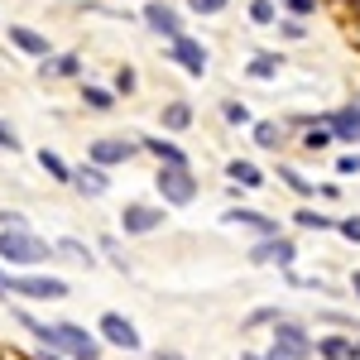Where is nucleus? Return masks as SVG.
I'll return each mask as SVG.
<instances>
[{
    "label": "nucleus",
    "mask_w": 360,
    "mask_h": 360,
    "mask_svg": "<svg viewBox=\"0 0 360 360\" xmlns=\"http://www.w3.org/2000/svg\"><path fill=\"white\" fill-rule=\"evenodd\" d=\"M5 283H10V274H0V293H5Z\"/></svg>",
    "instance_id": "obj_43"
},
{
    "label": "nucleus",
    "mask_w": 360,
    "mask_h": 360,
    "mask_svg": "<svg viewBox=\"0 0 360 360\" xmlns=\"http://www.w3.org/2000/svg\"><path fill=\"white\" fill-rule=\"evenodd\" d=\"M278 178H283V183H288V188H293L298 197H312V193H317V188H312V183L303 178V173H298V168H278Z\"/></svg>",
    "instance_id": "obj_26"
},
{
    "label": "nucleus",
    "mask_w": 360,
    "mask_h": 360,
    "mask_svg": "<svg viewBox=\"0 0 360 360\" xmlns=\"http://www.w3.org/2000/svg\"><path fill=\"white\" fill-rule=\"evenodd\" d=\"M288 10H293V15H312V10H317V0H288Z\"/></svg>",
    "instance_id": "obj_38"
},
{
    "label": "nucleus",
    "mask_w": 360,
    "mask_h": 360,
    "mask_svg": "<svg viewBox=\"0 0 360 360\" xmlns=\"http://www.w3.org/2000/svg\"><path fill=\"white\" fill-rule=\"evenodd\" d=\"M72 188L82 197H106V188H111V178H106V168L91 164V168H72Z\"/></svg>",
    "instance_id": "obj_12"
},
{
    "label": "nucleus",
    "mask_w": 360,
    "mask_h": 360,
    "mask_svg": "<svg viewBox=\"0 0 360 360\" xmlns=\"http://www.w3.org/2000/svg\"><path fill=\"white\" fill-rule=\"evenodd\" d=\"M278 34H283V39H307L303 15H288V20H278Z\"/></svg>",
    "instance_id": "obj_29"
},
{
    "label": "nucleus",
    "mask_w": 360,
    "mask_h": 360,
    "mask_svg": "<svg viewBox=\"0 0 360 360\" xmlns=\"http://www.w3.org/2000/svg\"><path fill=\"white\" fill-rule=\"evenodd\" d=\"M101 250H106V255H111V264H115V269H125V255H120V245H115L111 236H106V240H101Z\"/></svg>",
    "instance_id": "obj_35"
},
{
    "label": "nucleus",
    "mask_w": 360,
    "mask_h": 360,
    "mask_svg": "<svg viewBox=\"0 0 360 360\" xmlns=\"http://www.w3.org/2000/svg\"><path fill=\"white\" fill-rule=\"evenodd\" d=\"M336 173H341V178L360 173V154H341V159H336Z\"/></svg>",
    "instance_id": "obj_34"
},
{
    "label": "nucleus",
    "mask_w": 360,
    "mask_h": 360,
    "mask_svg": "<svg viewBox=\"0 0 360 360\" xmlns=\"http://www.w3.org/2000/svg\"><path fill=\"white\" fill-rule=\"evenodd\" d=\"M39 360H63V356H58L53 346H44V351H39Z\"/></svg>",
    "instance_id": "obj_40"
},
{
    "label": "nucleus",
    "mask_w": 360,
    "mask_h": 360,
    "mask_svg": "<svg viewBox=\"0 0 360 360\" xmlns=\"http://www.w3.org/2000/svg\"><path fill=\"white\" fill-rule=\"evenodd\" d=\"M0 226H25V217L20 212H0Z\"/></svg>",
    "instance_id": "obj_39"
},
{
    "label": "nucleus",
    "mask_w": 360,
    "mask_h": 360,
    "mask_svg": "<svg viewBox=\"0 0 360 360\" xmlns=\"http://www.w3.org/2000/svg\"><path fill=\"white\" fill-rule=\"evenodd\" d=\"M139 149H149V154H154L159 164H188V154H183L178 144H168V139H144Z\"/></svg>",
    "instance_id": "obj_19"
},
{
    "label": "nucleus",
    "mask_w": 360,
    "mask_h": 360,
    "mask_svg": "<svg viewBox=\"0 0 360 360\" xmlns=\"http://www.w3.org/2000/svg\"><path fill=\"white\" fill-rule=\"evenodd\" d=\"M293 255H298V245H293V240H288V236H264V240H259V245L250 250V259H255V264H278V269H288V264H293Z\"/></svg>",
    "instance_id": "obj_7"
},
{
    "label": "nucleus",
    "mask_w": 360,
    "mask_h": 360,
    "mask_svg": "<svg viewBox=\"0 0 360 360\" xmlns=\"http://www.w3.org/2000/svg\"><path fill=\"white\" fill-rule=\"evenodd\" d=\"M39 164H44V173H49L53 183H72V168L63 164V159H58L53 149H39Z\"/></svg>",
    "instance_id": "obj_22"
},
{
    "label": "nucleus",
    "mask_w": 360,
    "mask_h": 360,
    "mask_svg": "<svg viewBox=\"0 0 360 360\" xmlns=\"http://www.w3.org/2000/svg\"><path fill=\"white\" fill-rule=\"evenodd\" d=\"M226 221H231V226H255L259 236H274V231H278L274 217H264V212H255V207H231Z\"/></svg>",
    "instance_id": "obj_13"
},
{
    "label": "nucleus",
    "mask_w": 360,
    "mask_h": 360,
    "mask_svg": "<svg viewBox=\"0 0 360 360\" xmlns=\"http://www.w3.org/2000/svg\"><path fill=\"white\" fill-rule=\"evenodd\" d=\"M264 322H278L274 307H259V312H250V327H264Z\"/></svg>",
    "instance_id": "obj_36"
},
{
    "label": "nucleus",
    "mask_w": 360,
    "mask_h": 360,
    "mask_svg": "<svg viewBox=\"0 0 360 360\" xmlns=\"http://www.w3.org/2000/svg\"><path fill=\"white\" fill-rule=\"evenodd\" d=\"M250 20H255V25H274L278 20L274 0H250Z\"/></svg>",
    "instance_id": "obj_27"
},
{
    "label": "nucleus",
    "mask_w": 360,
    "mask_h": 360,
    "mask_svg": "<svg viewBox=\"0 0 360 360\" xmlns=\"http://www.w3.org/2000/svg\"><path fill=\"white\" fill-rule=\"evenodd\" d=\"M336 231H341L351 245H360V217H341V221H336Z\"/></svg>",
    "instance_id": "obj_31"
},
{
    "label": "nucleus",
    "mask_w": 360,
    "mask_h": 360,
    "mask_svg": "<svg viewBox=\"0 0 360 360\" xmlns=\"http://www.w3.org/2000/svg\"><path fill=\"white\" fill-rule=\"evenodd\" d=\"M245 360H288V356H278V351H274V356H245Z\"/></svg>",
    "instance_id": "obj_41"
},
{
    "label": "nucleus",
    "mask_w": 360,
    "mask_h": 360,
    "mask_svg": "<svg viewBox=\"0 0 360 360\" xmlns=\"http://www.w3.org/2000/svg\"><path fill=\"white\" fill-rule=\"evenodd\" d=\"M164 125L168 130H188V125H193V106H188V101H168L164 106Z\"/></svg>",
    "instance_id": "obj_21"
},
{
    "label": "nucleus",
    "mask_w": 360,
    "mask_h": 360,
    "mask_svg": "<svg viewBox=\"0 0 360 360\" xmlns=\"http://www.w3.org/2000/svg\"><path fill=\"white\" fill-rule=\"evenodd\" d=\"M96 332L106 336L111 346H120V351H139V332H135V322H130V317H120V312H106Z\"/></svg>",
    "instance_id": "obj_9"
},
{
    "label": "nucleus",
    "mask_w": 360,
    "mask_h": 360,
    "mask_svg": "<svg viewBox=\"0 0 360 360\" xmlns=\"http://www.w3.org/2000/svg\"><path fill=\"white\" fill-rule=\"evenodd\" d=\"M278 63H283L278 53H255V58H250V68H245V72L255 77V82H269V77H278Z\"/></svg>",
    "instance_id": "obj_18"
},
{
    "label": "nucleus",
    "mask_w": 360,
    "mask_h": 360,
    "mask_svg": "<svg viewBox=\"0 0 360 360\" xmlns=\"http://www.w3.org/2000/svg\"><path fill=\"white\" fill-rule=\"evenodd\" d=\"M10 44L25 49V53H34V58H49V39H44L39 29H29V25H10Z\"/></svg>",
    "instance_id": "obj_14"
},
{
    "label": "nucleus",
    "mask_w": 360,
    "mask_h": 360,
    "mask_svg": "<svg viewBox=\"0 0 360 360\" xmlns=\"http://www.w3.org/2000/svg\"><path fill=\"white\" fill-rule=\"evenodd\" d=\"M351 288H356V303H360V274H356V278H351Z\"/></svg>",
    "instance_id": "obj_42"
},
{
    "label": "nucleus",
    "mask_w": 360,
    "mask_h": 360,
    "mask_svg": "<svg viewBox=\"0 0 360 360\" xmlns=\"http://www.w3.org/2000/svg\"><path fill=\"white\" fill-rule=\"evenodd\" d=\"M327 130H332V139L360 144V106H341V111H332L327 115Z\"/></svg>",
    "instance_id": "obj_11"
},
{
    "label": "nucleus",
    "mask_w": 360,
    "mask_h": 360,
    "mask_svg": "<svg viewBox=\"0 0 360 360\" xmlns=\"http://www.w3.org/2000/svg\"><path fill=\"white\" fill-rule=\"evenodd\" d=\"M0 149H10V154L20 149V135H15V125H10V120H0Z\"/></svg>",
    "instance_id": "obj_33"
},
{
    "label": "nucleus",
    "mask_w": 360,
    "mask_h": 360,
    "mask_svg": "<svg viewBox=\"0 0 360 360\" xmlns=\"http://www.w3.org/2000/svg\"><path fill=\"white\" fill-rule=\"evenodd\" d=\"M159 360H183V356H159Z\"/></svg>",
    "instance_id": "obj_44"
},
{
    "label": "nucleus",
    "mask_w": 360,
    "mask_h": 360,
    "mask_svg": "<svg viewBox=\"0 0 360 360\" xmlns=\"http://www.w3.org/2000/svg\"><path fill=\"white\" fill-rule=\"evenodd\" d=\"M139 20L154 29V34H164V39H178V34H183V20H178V10H173V5H164V0H149V5L139 10Z\"/></svg>",
    "instance_id": "obj_8"
},
{
    "label": "nucleus",
    "mask_w": 360,
    "mask_h": 360,
    "mask_svg": "<svg viewBox=\"0 0 360 360\" xmlns=\"http://www.w3.org/2000/svg\"><path fill=\"white\" fill-rule=\"evenodd\" d=\"M39 72H44V77H77V72H82V58L77 53H58V58H49Z\"/></svg>",
    "instance_id": "obj_17"
},
{
    "label": "nucleus",
    "mask_w": 360,
    "mask_h": 360,
    "mask_svg": "<svg viewBox=\"0 0 360 360\" xmlns=\"http://www.w3.org/2000/svg\"><path fill=\"white\" fill-rule=\"evenodd\" d=\"M139 154V144L135 139H96V144H91V164H125V159H135Z\"/></svg>",
    "instance_id": "obj_10"
},
{
    "label": "nucleus",
    "mask_w": 360,
    "mask_h": 360,
    "mask_svg": "<svg viewBox=\"0 0 360 360\" xmlns=\"http://www.w3.org/2000/svg\"><path fill=\"white\" fill-rule=\"evenodd\" d=\"M168 58L188 72V77H202L207 72V49L197 44V39H188V34H178V39H168Z\"/></svg>",
    "instance_id": "obj_5"
},
{
    "label": "nucleus",
    "mask_w": 360,
    "mask_h": 360,
    "mask_svg": "<svg viewBox=\"0 0 360 360\" xmlns=\"http://www.w3.org/2000/svg\"><path fill=\"white\" fill-rule=\"evenodd\" d=\"M274 351L288 356V360H307L312 356V341H307V332L298 322H283V317H278L274 322Z\"/></svg>",
    "instance_id": "obj_4"
},
{
    "label": "nucleus",
    "mask_w": 360,
    "mask_h": 360,
    "mask_svg": "<svg viewBox=\"0 0 360 360\" xmlns=\"http://www.w3.org/2000/svg\"><path fill=\"white\" fill-rule=\"evenodd\" d=\"M159 226H164V207L130 202V207L120 212V231H125V236H149V231H159Z\"/></svg>",
    "instance_id": "obj_6"
},
{
    "label": "nucleus",
    "mask_w": 360,
    "mask_h": 360,
    "mask_svg": "<svg viewBox=\"0 0 360 360\" xmlns=\"http://www.w3.org/2000/svg\"><path fill=\"white\" fill-rule=\"evenodd\" d=\"M255 144L259 149H278L283 144V125L278 120H255Z\"/></svg>",
    "instance_id": "obj_20"
},
{
    "label": "nucleus",
    "mask_w": 360,
    "mask_h": 360,
    "mask_svg": "<svg viewBox=\"0 0 360 360\" xmlns=\"http://www.w3.org/2000/svg\"><path fill=\"white\" fill-rule=\"evenodd\" d=\"M5 293L29 298V303H53V298H68V283L63 278H49V274H10Z\"/></svg>",
    "instance_id": "obj_3"
},
{
    "label": "nucleus",
    "mask_w": 360,
    "mask_h": 360,
    "mask_svg": "<svg viewBox=\"0 0 360 360\" xmlns=\"http://www.w3.org/2000/svg\"><path fill=\"white\" fill-rule=\"evenodd\" d=\"M226 178L240 183V188H264V173L250 164V159H231V164H226Z\"/></svg>",
    "instance_id": "obj_15"
},
{
    "label": "nucleus",
    "mask_w": 360,
    "mask_h": 360,
    "mask_svg": "<svg viewBox=\"0 0 360 360\" xmlns=\"http://www.w3.org/2000/svg\"><path fill=\"white\" fill-rule=\"evenodd\" d=\"M317 356H322V360H356L360 346L351 341V336H327V341L317 346Z\"/></svg>",
    "instance_id": "obj_16"
},
{
    "label": "nucleus",
    "mask_w": 360,
    "mask_h": 360,
    "mask_svg": "<svg viewBox=\"0 0 360 360\" xmlns=\"http://www.w3.org/2000/svg\"><path fill=\"white\" fill-rule=\"evenodd\" d=\"M159 197H164L168 207H188L197 197V178H193V168L188 164H159Z\"/></svg>",
    "instance_id": "obj_2"
},
{
    "label": "nucleus",
    "mask_w": 360,
    "mask_h": 360,
    "mask_svg": "<svg viewBox=\"0 0 360 360\" xmlns=\"http://www.w3.org/2000/svg\"><path fill=\"white\" fill-rule=\"evenodd\" d=\"M82 101H86V111H111L115 106V96L106 86H82Z\"/></svg>",
    "instance_id": "obj_23"
},
{
    "label": "nucleus",
    "mask_w": 360,
    "mask_h": 360,
    "mask_svg": "<svg viewBox=\"0 0 360 360\" xmlns=\"http://www.w3.org/2000/svg\"><path fill=\"white\" fill-rule=\"evenodd\" d=\"M221 115L231 120V125H245V120H250V111L240 106V101H226V106H221Z\"/></svg>",
    "instance_id": "obj_32"
},
{
    "label": "nucleus",
    "mask_w": 360,
    "mask_h": 360,
    "mask_svg": "<svg viewBox=\"0 0 360 360\" xmlns=\"http://www.w3.org/2000/svg\"><path fill=\"white\" fill-rule=\"evenodd\" d=\"M53 255L49 240H39L25 226H0V264H20V269H34Z\"/></svg>",
    "instance_id": "obj_1"
},
{
    "label": "nucleus",
    "mask_w": 360,
    "mask_h": 360,
    "mask_svg": "<svg viewBox=\"0 0 360 360\" xmlns=\"http://www.w3.org/2000/svg\"><path fill=\"white\" fill-rule=\"evenodd\" d=\"M327 144H332V130H327V120H322V125H312V130H307L303 149H307V154H322Z\"/></svg>",
    "instance_id": "obj_25"
},
{
    "label": "nucleus",
    "mask_w": 360,
    "mask_h": 360,
    "mask_svg": "<svg viewBox=\"0 0 360 360\" xmlns=\"http://www.w3.org/2000/svg\"><path fill=\"white\" fill-rule=\"evenodd\" d=\"M58 255H63V259H77V264H91V250H86L82 240H58Z\"/></svg>",
    "instance_id": "obj_28"
},
{
    "label": "nucleus",
    "mask_w": 360,
    "mask_h": 360,
    "mask_svg": "<svg viewBox=\"0 0 360 360\" xmlns=\"http://www.w3.org/2000/svg\"><path fill=\"white\" fill-rule=\"evenodd\" d=\"M226 5H231V0H188V10H193V15H221Z\"/></svg>",
    "instance_id": "obj_30"
},
{
    "label": "nucleus",
    "mask_w": 360,
    "mask_h": 360,
    "mask_svg": "<svg viewBox=\"0 0 360 360\" xmlns=\"http://www.w3.org/2000/svg\"><path fill=\"white\" fill-rule=\"evenodd\" d=\"M115 86H120V91H135V72H130V68H120V72H115Z\"/></svg>",
    "instance_id": "obj_37"
},
{
    "label": "nucleus",
    "mask_w": 360,
    "mask_h": 360,
    "mask_svg": "<svg viewBox=\"0 0 360 360\" xmlns=\"http://www.w3.org/2000/svg\"><path fill=\"white\" fill-rule=\"evenodd\" d=\"M293 221L303 226V231H332V217H322V212H312V207H303V212H298V217H293Z\"/></svg>",
    "instance_id": "obj_24"
}]
</instances>
